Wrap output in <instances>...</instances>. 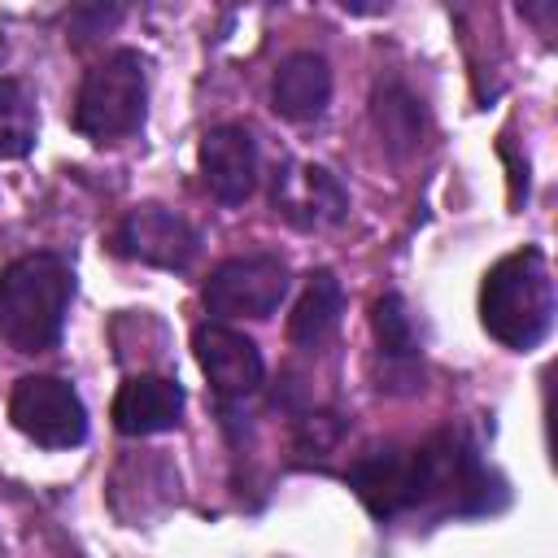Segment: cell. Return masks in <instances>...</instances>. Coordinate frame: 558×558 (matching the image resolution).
Wrapping results in <instances>:
<instances>
[{
    "instance_id": "cell-1",
    "label": "cell",
    "mask_w": 558,
    "mask_h": 558,
    "mask_svg": "<svg viewBox=\"0 0 558 558\" xmlns=\"http://www.w3.org/2000/svg\"><path fill=\"white\" fill-rule=\"evenodd\" d=\"M344 480L375 519H397L405 510L484 514L501 506L493 493L506 497L501 480L480 462L462 432H436L405 449H371L344 471Z\"/></svg>"
},
{
    "instance_id": "cell-2",
    "label": "cell",
    "mask_w": 558,
    "mask_h": 558,
    "mask_svg": "<svg viewBox=\"0 0 558 558\" xmlns=\"http://www.w3.org/2000/svg\"><path fill=\"white\" fill-rule=\"evenodd\" d=\"M484 331L506 349H536L554 327V275L541 248L506 253L480 283Z\"/></svg>"
},
{
    "instance_id": "cell-3",
    "label": "cell",
    "mask_w": 558,
    "mask_h": 558,
    "mask_svg": "<svg viewBox=\"0 0 558 558\" xmlns=\"http://www.w3.org/2000/svg\"><path fill=\"white\" fill-rule=\"evenodd\" d=\"M74 296V270L57 253H26L0 270V336L17 353H44L61 340Z\"/></svg>"
},
{
    "instance_id": "cell-4",
    "label": "cell",
    "mask_w": 558,
    "mask_h": 558,
    "mask_svg": "<svg viewBox=\"0 0 558 558\" xmlns=\"http://www.w3.org/2000/svg\"><path fill=\"white\" fill-rule=\"evenodd\" d=\"M144 96H148V78H144L140 52L118 48L87 70L74 100V126L87 140L131 135L144 122Z\"/></svg>"
},
{
    "instance_id": "cell-5",
    "label": "cell",
    "mask_w": 558,
    "mask_h": 558,
    "mask_svg": "<svg viewBox=\"0 0 558 558\" xmlns=\"http://www.w3.org/2000/svg\"><path fill=\"white\" fill-rule=\"evenodd\" d=\"M9 418L44 449H74L87 436V410L78 392L57 375H22L9 397Z\"/></svg>"
},
{
    "instance_id": "cell-6",
    "label": "cell",
    "mask_w": 558,
    "mask_h": 558,
    "mask_svg": "<svg viewBox=\"0 0 558 558\" xmlns=\"http://www.w3.org/2000/svg\"><path fill=\"white\" fill-rule=\"evenodd\" d=\"M288 292V262L279 253H244L205 279V305L222 318H266Z\"/></svg>"
},
{
    "instance_id": "cell-7",
    "label": "cell",
    "mask_w": 558,
    "mask_h": 558,
    "mask_svg": "<svg viewBox=\"0 0 558 558\" xmlns=\"http://www.w3.org/2000/svg\"><path fill=\"white\" fill-rule=\"evenodd\" d=\"M201 240L187 218L166 205H135L113 231V253L126 262H144L157 270H187Z\"/></svg>"
},
{
    "instance_id": "cell-8",
    "label": "cell",
    "mask_w": 558,
    "mask_h": 558,
    "mask_svg": "<svg viewBox=\"0 0 558 558\" xmlns=\"http://www.w3.org/2000/svg\"><path fill=\"white\" fill-rule=\"evenodd\" d=\"M192 349H196V362H201L209 388L222 401H240V397L262 388L266 366H262L257 344L244 331H235L227 323H201L192 331Z\"/></svg>"
},
{
    "instance_id": "cell-9",
    "label": "cell",
    "mask_w": 558,
    "mask_h": 558,
    "mask_svg": "<svg viewBox=\"0 0 558 558\" xmlns=\"http://www.w3.org/2000/svg\"><path fill=\"white\" fill-rule=\"evenodd\" d=\"M201 179L222 205H240L257 187V140L240 122H222L201 140Z\"/></svg>"
},
{
    "instance_id": "cell-10",
    "label": "cell",
    "mask_w": 558,
    "mask_h": 558,
    "mask_svg": "<svg viewBox=\"0 0 558 558\" xmlns=\"http://www.w3.org/2000/svg\"><path fill=\"white\" fill-rule=\"evenodd\" d=\"M275 209L296 227H331L344 218L349 196L327 166H283L275 174Z\"/></svg>"
},
{
    "instance_id": "cell-11",
    "label": "cell",
    "mask_w": 558,
    "mask_h": 558,
    "mask_svg": "<svg viewBox=\"0 0 558 558\" xmlns=\"http://www.w3.org/2000/svg\"><path fill=\"white\" fill-rule=\"evenodd\" d=\"M183 414V388L166 375H131L113 397V427L122 436L170 432Z\"/></svg>"
},
{
    "instance_id": "cell-12",
    "label": "cell",
    "mask_w": 558,
    "mask_h": 558,
    "mask_svg": "<svg viewBox=\"0 0 558 558\" xmlns=\"http://www.w3.org/2000/svg\"><path fill=\"white\" fill-rule=\"evenodd\" d=\"M331 100V65L323 52H292L279 61L270 83V105L288 122H310Z\"/></svg>"
},
{
    "instance_id": "cell-13",
    "label": "cell",
    "mask_w": 558,
    "mask_h": 558,
    "mask_svg": "<svg viewBox=\"0 0 558 558\" xmlns=\"http://www.w3.org/2000/svg\"><path fill=\"white\" fill-rule=\"evenodd\" d=\"M340 310H344V292L340 279L331 270H314L296 310L288 314V340L301 349H318L336 327H340Z\"/></svg>"
},
{
    "instance_id": "cell-14",
    "label": "cell",
    "mask_w": 558,
    "mask_h": 558,
    "mask_svg": "<svg viewBox=\"0 0 558 558\" xmlns=\"http://www.w3.org/2000/svg\"><path fill=\"white\" fill-rule=\"evenodd\" d=\"M371 118H375V131H379V140H384V148L392 157H405V153H414L423 144V105L401 83L375 87Z\"/></svg>"
},
{
    "instance_id": "cell-15",
    "label": "cell",
    "mask_w": 558,
    "mask_h": 558,
    "mask_svg": "<svg viewBox=\"0 0 558 558\" xmlns=\"http://www.w3.org/2000/svg\"><path fill=\"white\" fill-rule=\"evenodd\" d=\"M39 140V109L26 83L0 78V161H17Z\"/></svg>"
},
{
    "instance_id": "cell-16",
    "label": "cell",
    "mask_w": 558,
    "mask_h": 558,
    "mask_svg": "<svg viewBox=\"0 0 558 558\" xmlns=\"http://www.w3.org/2000/svg\"><path fill=\"white\" fill-rule=\"evenodd\" d=\"M371 327L379 340V353L392 366H414L418 362V336H414V318L405 310V301L397 292H384L371 310Z\"/></svg>"
},
{
    "instance_id": "cell-17",
    "label": "cell",
    "mask_w": 558,
    "mask_h": 558,
    "mask_svg": "<svg viewBox=\"0 0 558 558\" xmlns=\"http://www.w3.org/2000/svg\"><path fill=\"white\" fill-rule=\"evenodd\" d=\"M340 436H344V418L331 410H310L296 418V453H305V458L331 453L340 445Z\"/></svg>"
}]
</instances>
